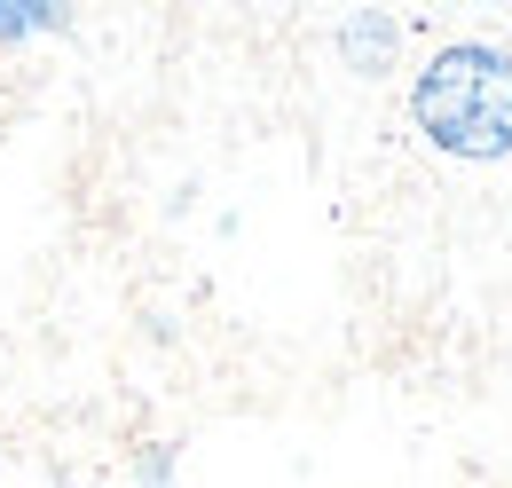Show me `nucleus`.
<instances>
[{
    "label": "nucleus",
    "mask_w": 512,
    "mask_h": 488,
    "mask_svg": "<svg viewBox=\"0 0 512 488\" xmlns=\"http://www.w3.org/2000/svg\"><path fill=\"white\" fill-rule=\"evenodd\" d=\"M410 111H418V126L449 158H505L512 150V56H497V48H442L426 63Z\"/></svg>",
    "instance_id": "obj_1"
}]
</instances>
